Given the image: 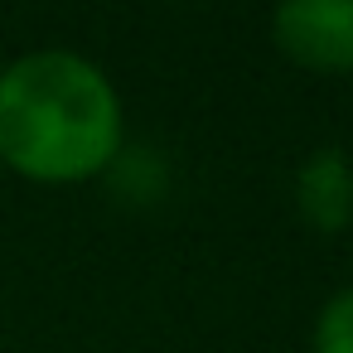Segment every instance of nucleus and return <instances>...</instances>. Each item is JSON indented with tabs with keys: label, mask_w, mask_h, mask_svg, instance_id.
<instances>
[{
	"label": "nucleus",
	"mask_w": 353,
	"mask_h": 353,
	"mask_svg": "<svg viewBox=\"0 0 353 353\" xmlns=\"http://www.w3.org/2000/svg\"><path fill=\"white\" fill-rule=\"evenodd\" d=\"M126 145L117 83L73 49H34L0 68V160L34 184L102 179Z\"/></svg>",
	"instance_id": "obj_1"
},
{
	"label": "nucleus",
	"mask_w": 353,
	"mask_h": 353,
	"mask_svg": "<svg viewBox=\"0 0 353 353\" xmlns=\"http://www.w3.org/2000/svg\"><path fill=\"white\" fill-rule=\"evenodd\" d=\"M276 49L305 68L329 78H353V0H295L271 10Z\"/></svg>",
	"instance_id": "obj_2"
},
{
	"label": "nucleus",
	"mask_w": 353,
	"mask_h": 353,
	"mask_svg": "<svg viewBox=\"0 0 353 353\" xmlns=\"http://www.w3.org/2000/svg\"><path fill=\"white\" fill-rule=\"evenodd\" d=\"M295 213L334 237V232H348L353 228V160L348 150L339 145H324V150H310L305 165L295 170Z\"/></svg>",
	"instance_id": "obj_3"
},
{
	"label": "nucleus",
	"mask_w": 353,
	"mask_h": 353,
	"mask_svg": "<svg viewBox=\"0 0 353 353\" xmlns=\"http://www.w3.org/2000/svg\"><path fill=\"white\" fill-rule=\"evenodd\" d=\"M102 179H107V189L117 194V203L145 208V203H160V199H165V189H170V165H165V155H160L155 145H121Z\"/></svg>",
	"instance_id": "obj_4"
},
{
	"label": "nucleus",
	"mask_w": 353,
	"mask_h": 353,
	"mask_svg": "<svg viewBox=\"0 0 353 353\" xmlns=\"http://www.w3.org/2000/svg\"><path fill=\"white\" fill-rule=\"evenodd\" d=\"M310 353H353V285L334 290L310 329Z\"/></svg>",
	"instance_id": "obj_5"
}]
</instances>
